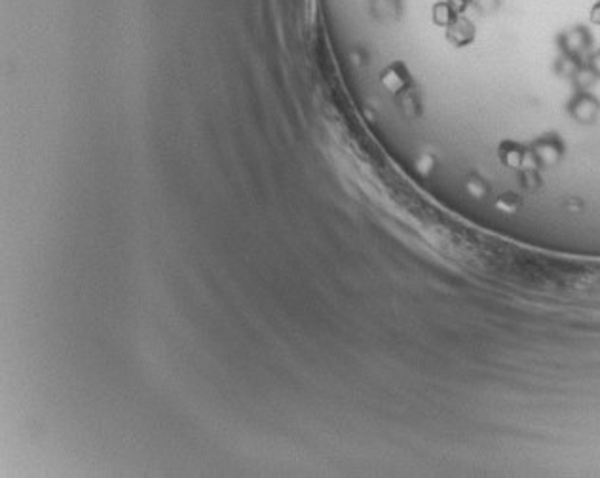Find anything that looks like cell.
<instances>
[{"label": "cell", "mask_w": 600, "mask_h": 478, "mask_svg": "<svg viewBox=\"0 0 600 478\" xmlns=\"http://www.w3.org/2000/svg\"><path fill=\"white\" fill-rule=\"evenodd\" d=\"M447 38L454 44V46H468L473 42L475 38V29H473V23L468 20V17H456L452 23L449 25V33H447Z\"/></svg>", "instance_id": "6da1fadb"}, {"label": "cell", "mask_w": 600, "mask_h": 478, "mask_svg": "<svg viewBox=\"0 0 600 478\" xmlns=\"http://www.w3.org/2000/svg\"><path fill=\"white\" fill-rule=\"evenodd\" d=\"M449 4L454 8V10H462L463 6H468L469 0H449Z\"/></svg>", "instance_id": "7a4b0ae2"}]
</instances>
